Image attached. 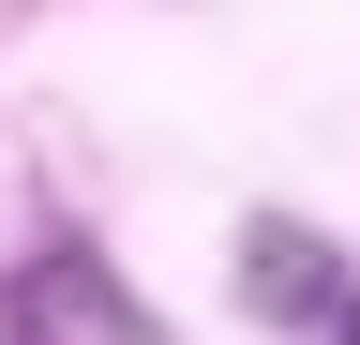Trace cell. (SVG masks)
Listing matches in <instances>:
<instances>
[{
	"instance_id": "cell-3",
	"label": "cell",
	"mask_w": 360,
	"mask_h": 345,
	"mask_svg": "<svg viewBox=\"0 0 360 345\" xmlns=\"http://www.w3.org/2000/svg\"><path fill=\"white\" fill-rule=\"evenodd\" d=\"M345 345H360V300H345Z\"/></svg>"
},
{
	"instance_id": "cell-2",
	"label": "cell",
	"mask_w": 360,
	"mask_h": 345,
	"mask_svg": "<svg viewBox=\"0 0 360 345\" xmlns=\"http://www.w3.org/2000/svg\"><path fill=\"white\" fill-rule=\"evenodd\" d=\"M255 300H270V315H300V300H330V315H345V285L300 255V226H270V240H255Z\"/></svg>"
},
{
	"instance_id": "cell-1",
	"label": "cell",
	"mask_w": 360,
	"mask_h": 345,
	"mask_svg": "<svg viewBox=\"0 0 360 345\" xmlns=\"http://www.w3.org/2000/svg\"><path fill=\"white\" fill-rule=\"evenodd\" d=\"M0 345H150V315L105 285V255H30L15 271V315H0Z\"/></svg>"
}]
</instances>
